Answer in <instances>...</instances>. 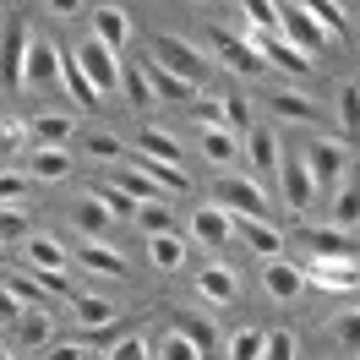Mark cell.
Masks as SVG:
<instances>
[{
	"label": "cell",
	"mask_w": 360,
	"mask_h": 360,
	"mask_svg": "<svg viewBox=\"0 0 360 360\" xmlns=\"http://www.w3.org/2000/svg\"><path fill=\"white\" fill-rule=\"evenodd\" d=\"M148 60H158L164 71H175L180 82H191V88H202L207 77H213V60H207L197 44L175 39V33H158V39H153V55H148Z\"/></svg>",
	"instance_id": "cell-1"
},
{
	"label": "cell",
	"mask_w": 360,
	"mask_h": 360,
	"mask_svg": "<svg viewBox=\"0 0 360 360\" xmlns=\"http://www.w3.org/2000/svg\"><path fill=\"white\" fill-rule=\"evenodd\" d=\"M71 60H77V71L88 77L93 93H115L120 88V55H110L98 39H82V44L71 49Z\"/></svg>",
	"instance_id": "cell-2"
},
{
	"label": "cell",
	"mask_w": 360,
	"mask_h": 360,
	"mask_svg": "<svg viewBox=\"0 0 360 360\" xmlns=\"http://www.w3.org/2000/svg\"><path fill=\"white\" fill-rule=\"evenodd\" d=\"M278 39H284V44H295L306 60H316L322 49L333 44V39H328V33H322V27H316L311 17L295 6V0H284V6H278Z\"/></svg>",
	"instance_id": "cell-3"
},
{
	"label": "cell",
	"mask_w": 360,
	"mask_h": 360,
	"mask_svg": "<svg viewBox=\"0 0 360 360\" xmlns=\"http://www.w3.org/2000/svg\"><path fill=\"white\" fill-rule=\"evenodd\" d=\"M213 191H219V207L229 219H268V197H262V186L251 175H224Z\"/></svg>",
	"instance_id": "cell-4"
},
{
	"label": "cell",
	"mask_w": 360,
	"mask_h": 360,
	"mask_svg": "<svg viewBox=\"0 0 360 360\" xmlns=\"http://www.w3.org/2000/svg\"><path fill=\"white\" fill-rule=\"evenodd\" d=\"M60 55H66V49H55L49 44V39H33V33H27V55H22V88H55V82H60Z\"/></svg>",
	"instance_id": "cell-5"
},
{
	"label": "cell",
	"mask_w": 360,
	"mask_h": 360,
	"mask_svg": "<svg viewBox=\"0 0 360 360\" xmlns=\"http://www.w3.org/2000/svg\"><path fill=\"white\" fill-rule=\"evenodd\" d=\"M300 164H306V175H311L316 191H328V186H338V175L349 169V153L338 148L333 136H322V142H311V148L300 153Z\"/></svg>",
	"instance_id": "cell-6"
},
{
	"label": "cell",
	"mask_w": 360,
	"mask_h": 360,
	"mask_svg": "<svg viewBox=\"0 0 360 360\" xmlns=\"http://www.w3.org/2000/svg\"><path fill=\"white\" fill-rule=\"evenodd\" d=\"M207 39H213V55L224 60V71H235V77H262V71H268L262 55H257L246 39H235V33H224V27H213Z\"/></svg>",
	"instance_id": "cell-7"
},
{
	"label": "cell",
	"mask_w": 360,
	"mask_h": 360,
	"mask_svg": "<svg viewBox=\"0 0 360 360\" xmlns=\"http://www.w3.org/2000/svg\"><path fill=\"white\" fill-rule=\"evenodd\" d=\"M300 273H306V284H316V290H328V295H344V300H355V290H360L355 262H322L316 257L311 268H300Z\"/></svg>",
	"instance_id": "cell-8"
},
{
	"label": "cell",
	"mask_w": 360,
	"mask_h": 360,
	"mask_svg": "<svg viewBox=\"0 0 360 360\" xmlns=\"http://www.w3.org/2000/svg\"><path fill=\"white\" fill-rule=\"evenodd\" d=\"M22 55H27V27L6 22L0 27V88H22Z\"/></svg>",
	"instance_id": "cell-9"
},
{
	"label": "cell",
	"mask_w": 360,
	"mask_h": 360,
	"mask_svg": "<svg viewBox=\"0 0 360 360\" xmlns=\"http://www.w3.org/2000/svg\"><path fill=\"white\" fill-rule=\"evenodd\" d=\"M142 77H148V93H153V104H191L202 88H191V82H180L175 71H164L158 60H142Z\"/></svg>",
	"instance_id": "cell-10"
},
{
	"label": "cell",
	"mask_w": 360,
	"mask_h": 360,
	"mask_svg": "<svg viewBox=\"0 0 360 360\" xmlns=\"http://www.w3.org/2000/svg\"><path fill=\"white\" fill-rule=\"evenodd\" d=\"M197 295H202L207 306H235V300H240V284H235V273H229L224 262H207V268L197 273Z\"/></svg>",
	"instance_id": "cell-11"
},
{
	"label": "cell",
	"mask_w": 360,
	"mask_h": 360,
	"mask_svg": "<svg viewBox=\"0 0 360 360\" xmlns=\"http://www.w3.org/2000/svg\"><path fill=\"white\" fill-rule=\"evenodd\" d=\"M93 39L110 49V55H120V49L131 44V22H126V11H120V6H98V11H93Z\"/></svg>",
	"instance_id": "cell-12"
},
{
	"label": "cell",
	"mask_w": 360,
	"mask_h": 360,
	"mask_svg": "<svg viewBox=\"0 0 360 360\" xmlns=\"http://www.w3.org/2000/svg\"><path fill=\"white\" fill-rule=\"evenodd\" d=\"M229 235H235V219H229L224 207H197L191 213V240H202L207 251H219Z\"/></svg>",
	"instance_id": "cell-13"
},
{
	"label": "cell",
	"mask_w": 360,
	"mask_h": 360,
	"mask_svg": "<svg viewBox=\"0 0 360 360\" xmlns=\"http://www.w3.org/2000/svg\"><path fill=\"white\" fill-rule=\"evenodd\" d=\"M278 180H284V197H290V213H306L316 197L311 175H306V164H300V153L295 158H278Z\"/></svg>",
	"instance_id": "cell-14"
},
{
	"label": "cell",
	"mask_w": 360,
	"mask_h": 360,
	"mask_svg": "<svg viewBox=\"0 0 360 360\" xmlns=\"http://www.w3.org/2000/svg\"><path fill=\"white\" fill-rule=\"evenodd\" d=\"M71 136H77V120H71V115H33V120H27V142H33V148H66Z\"/></svg>",
	"instance_id": "cell-15"
},
{
	"label": "cell",
	"mask_w": 360,
	"mask_h": 360,
	"mask_svg": "<svg viewBox=\"0 0 360 360\" xmlns=\"http://www.w3.org/2000/svg\"><path fill=\"white\" fill-rule=\"evenodd\" d=\"M300 235L322 262H355V235H344V229H300Z\"/></svg>",
	"instance_id": "cell-16"
},
{
	"label": "cell",
	"mask_w": 360,
	"mask_h": 360,
	"mask_svg": "<svg viewBox=\"0 0 360 360\" xmlns=\"http://www.w3.org/2000/svg\"><path fill=\"white\" fill-rule=\"evenodd\" d=\"M27 175L33 180H66L71 175V148H33L27 142Z\"/></svg>",
	"instance_id": "cell-17"
},
{
	"label": "cell",
	"mask_w": 360,
	"mask_h": 360,
	"mask_svg": "<svg viewBox=\"0 0 360 360\" xmlns=\"http://www.w3.org/2000/svg\"><path fill=\"white\" fill-rule=\"evenodd\" d=\"M268 110L278 115V120H300V126H322V120H328V115L316 110L306 93H290V88H284V93H273V98H268Z\"/></svg>",
	"instance_id": "cell-18"
},
{
	"label": "cell",
	"mask_w": 360,
	"mask_h": 360,
	"mask_svg": "<svg viewBox=\"0 0 360 360\" xmlns=\"http://www.w3.org/2000/svg\"><path fill=\"white\" fill-rule=\"evenodd\" d=\"M262 284H268V295H273V300H295V295L306 290V273L295 268V262H284V257H273V262H268V273H262Z\"/></svg>",
	"instance_id": "cell-19"
},
{
	"label": "cell",
	"mask_w": 360,
	"mask_h": 360,
	"mask_svg": "<svg viewBox=\"0 0 360 360\" xmlns=\"http://www.w3.org/2000/svg\"><path fill=\"white\" fill-rule=\"evenodd\" d=\"M235 229L246 235V246L257 251V257H268V262H273V257H284V235H278L268 219H240Z\"/></svg>",
	"instance_id": "cell-20"
},
{
	"label": "cell",
	"mask_w": 360,
	"mask_h": 360,
	"mask_svg": "<svg viewBox=\"0 0 360 360\" xmlns=\"http://www.w3.org/2000/svg\"><path fill=\"white\" fill-rule=\"evenodd\" d=\"M115 186H120L131 202H164V197H169L153 175H142V169H136V164H126V158H120V180H115Z\"/></svg>",
	"instance_id": "cell-21"
},
{
	"label": "cell",
	"mask_w": 360,
	"mask_h": 360,
	"mask_svg": "<svg viewBox=\"0 0 360 360\" xmlns=\"http://www.w3.org/2000/svg\"><path fill=\"white\" fill-rule=\"evenodd\" d=\"M295 6H300V11H306L328 39H344V33H349V17H344V6H338V0H295Z\"/></svg>",
	"instance_id": "cell-22"
},
{
	"label": "cell",
	"mask_w": 360,
	"mask_h": 360,
	"mask_svg": "<svg viewBox=\"0 0 360 360\" xmlns=\"http://www.w3.org/2000/svg\"><path fill=\"white\" fill-rule=\"evenodd\" d=\"M11 333H17L22 349H44L55 328H49V311H17V316H11Z\"/></svg>",
	"instance_id": "cell-23"
},
{
	"label": "cell",
	"mask_w": 360,
	"mask_h": 360,
	"mask_svg": "<svg viewBox=\"0 0 360 360\" xmlns=\"http://www.w3.org/2000/svg\"><path fill=\"white\" fill-rule=\"evenodd\" d=\"M246 153H251V164L257 169H278V131L273 126H246Z\"/></svg>",
	"instance_id": "cell-24"
},
{
	"label": "cell",
	"mask_w": 360,
	"mask_h": 360,
	"mask_svg": "<svg viewBox=\"0 0 360 360\" xmlns=\"http://www.w3.org/2000/svg\"><path fill=\"white\" fill-rule=\"evenodd\" d=\"M126 164H136V169H142V175H153L158 186H164V191H169V197H175V191H186V186H191V180H186V169H180V164H164V158L131 153V158H126Z\"/></svg>",
	"instance_id": "cell-25"
},
{
	"label": "cell",
	"mask_w": 360,
	"mask_h": 360,
	"mask_svg": "<svg viewBox=\"0 0 360 360\" xmlns=\"http://www.w3.org/2000/svg\"><path fill=\"white\" fill-rule=\"evenodd\" d=\"M148 257H153L158 273H175L186 262V240H180L175 229H164V235H148Z\"/></svg>",
	"instance_id": "cell-26"
},
{
	"label": "cell",
	"mask_w": 360,
	"mask_h": 360,
	"mask_svg": "<svg viewBox=\"0 0 360 360\" xmlns=\"http://www.w3.org/2000/svg\"><path fill=\"white\" fill-rule=\"evenodd\" d=\"M71 224L82 229L88 240H104V229H110L115 219H110V213H104V202H98V197H82V202L71 207Z\"/></svg>",
	"instance_id": "cell-27"
},
{
	"label": "cell",
	"mask_w": 360,
	"mask_h": 360,
	"mask_svg": "<svg viewBox=\"0 0 360 360\" xmlns=\"http://www.w3.org/2000/svg\"><path fill=\"white\" fill-rule=\"evenodd\" d=\"M175 333L186 338V344H191V349H197V355H213V344H219V333H213V322H202V316H191V311H180L175 316Z\"/></svg>",
	"instance_id": "cell-28"
},
{
	"label": "cell",
	"mask_w": 360,
	"mask_h": 360,
	"mask_svg": "<svg viewBox=\"0 0 360 360\" xmlns=\"http://www.w3.org/2000/svg\"><path fill=\"white\" fill-rule=\"evenodd\" d=\"M202 153H207V164L229 169V164H235V153H240V142H235V131H229V126H207V131H202Z\"/></svg>",
	"instance_id": "cell-29"
},
{
	"label": "cell",
	"mask_w": 360,
	"mask_h": 360,
	"mask_svg": "<svg viewBox=\"0 0 360 360\" xmlns=\"http://www.w3.org/2000/svg\"><path fill=\"white\" fill-rule=\"evenodd\" d=\"M77 262H82V268H93V273H120V278H126V257H120V251H110L104 240H82Z\"/></svg>",
	"instance_id": "cell-30"
},
{
	"label": "cell",
	"mask_w": 360,
	"mask_h": 360,
	"mask_svg": "<svg viewBox=\"0 0 360 360\" xmlns=\"http://www.w3.org/2000/svg\"><path fill=\"white\" fill-rule=\"evenodd\" d=\"M136 153L164 158V164H180V158H186V148H180L169 131H142V136H136Z\"/></svg>",
	"instance_id": "cell-31"
},
{
	"label": "cell",
	"mask_w": 360,
	"mask_h": 360,
	"mask_svg": "<svg viewBox=\"0 0 360 360\" xmlns=\"http://www.w3.org/2000/svg\"><path fill=\"white\" fill-rule=\"evenodd\" d=\"M71 311H77L82 328H110V322H115V306H110V300H98V295H77Z\"/></svg>",
	"instance_id": "cell-32"
},
{
	"label": "cell",
	"mask_w": 360,
	"mask_h": 360,
	"mask_svg": "<svg viewBox=\"0 0 360 360\" xmlns=\"http://www.w3.org/2000/svg\"><path fill=\"white\" fill-rule=\"evenodd\" d=\"M27 257H33V268H66V246L55 235H27Z\"/></svg>",
	"instance_id": "cell-33"
},
{
	"label": "cell",
	"mask_w": 360,
	"mask_h": 360,
	"mask_svg": "<svg viewBox=\"0 0 360 360\" xmlns=\"http://www.w3.org/2000/svg\"><path fill=\"white\" fill-rule=\"evenodd\" d=\"M120 88H126V98H131V110H148V104H153V93H148V77H142V60L120 66Z\"/></svg>",
	"instance_id": "cell-34"
},
{
	"label": "cell",
	"mask_w": 360,
	"mask_h": 360,
	"mask_svg": "<svg viewBox=\"0 0 360 360\" xmlns=\"http://www.w3.org/2000/svg\"><path fill=\"white\" fill-rule=\"evenodd\" d=\"M60 82H66V93L82 104V110H88V104H98V93L88 88V77L77 71V60H71V55H60Z\"/></svg>",
	"instance_id": "cell-35"
},
{
	"label": "cell",
	"mask_w": 360,
	"mask_h": 360,
	"mask_svg": "<svg viewBox=\"0 0 360 360\" xmlns=\"http://www.w3.org/2000/svg\"><path fill=\"white\" fill-rule=\"evenodd\" d=\"M240 6H246V27L278 33V0H240Z\"/></svg>",
	"instance_id": "cell-36"
},
{
	"label": "cell",
	"mask_w": 360,
	"mask_h": 360,
	"mask_svg": "<svg viewBox=\"0 0 360 360\" xmlns=\"http://www.w3.org/2000/svg\"><path fill=\"white\" fill-rule=\"evenodd\" d=\"M82 148H88L93 158H104V164H120V158H126V142L110 136V131H88V136H82Z\"/></svg>",
	"instance_id": "cell-37"
},
{
	"label": "cell",
	"mask_w": 360,
	"mask_h": 360,
	"mask_svg": "<svg viewBox=\"0 0 360 360\" xmlns=\"http://www.w3.org/2000/svg\"><path fill=\"white\" fill-rule=\"evenodd\" d=\"M131 219L148 229V235H164V229H175V224H169V197H164V202H136Z\"/></svg>",
	"instance_id": "cell-38"
},
{
	"label": "cell",
	"mask_w": 360,
	"mask_h": 360,
	"mask_svg": "<svg viewBox=\"0 0 360 360\" xmlns=\"http://www.w3.org/2000/svg\"><path fill=\"white\" fill-rule=\"evenodd\" d=\"M262 344H268V333H257V328H240V333L229 338V360H262Z\"/></svg>",
	"instance_id": "cell-39"
},
{
	"label": "cell",
	"mask_w": 360,
	"mask_h": 360,
	"mask_svg": "<svg viewBox=\"0 0 360 360\" xmlns=\"http://www.w3.org/2000/svg\"><path fill=\"white\" fill-rule=\"evenodd\" d=\"M355 224H360V197L344 186L338 191V202H333V229H344V235H355Z\"/></svg>",
	"instance_id": "cell-40"
},
{
	"label": "cell",
	"mask_w": 360,
	"mask_h": 360,
	"mask_svg": "<svg viewBox=\"0 0 360 360\" xmlns=\"http://www.w3.org/2000/svg\"><path fill=\"white\" fill-rule=\"evenodd\" d=\"M33 284H39V290H49V295H60V300H77V295H82V290L66 278V268H39V273H33Z\"/></svg>",
	"instance_id": "cell-41"
},
{
	"label": "cell",
	"mask_w": 360,
	"mask_h": 360,
	"mask_svg": "<svg viewBox=\"0 0 360 360\" xmlns=\"http://www.w3.org/2000/svg\"><path fill=\"white\" fill-rule=\"evenodd\" d=\"M93 197L104 202V213H110V219H131V213H136V202L120 191V186H93Z\"/></svg>",
	"instance_id": "cell-42"
},
{
	"label": "cell",
	"mask_w": 360,
	"mask_h": 360,
	"mask_svg": "<svg viewBox=\"0 0 360 360\" xmlns=\"http://www.w3.org/2000/svg\"><path fill=\"white\" fill-rule=\"evenodd\" d=\"M148 355H153V360H202V355H197V349H191V344H186L180 333H164L153 349H148Z\"/></svg>",
	"instance_id": "cell-43"
},
{
	"label": "cell",
	"mask_w": 360,
	"mask_h": 360,
	"mask_svg": "<svg viewBox=\"0 0 360 360\" xmlns=\"http://www.w3.org/2000/svg\"><path fill=\"white\" fill-rule=\"evenodd\" d=\"M104 360H148V338H136V333L115 338L110 349H104Z\"/></svg>",
	"instance_id": "cell-44"
},
{
	"label": "cell",
	"mask_w": 360,
	"mask_h": 360,
	"mask_svg": "<svg viewBox=\"0 0 360 360\" xmlns=\"http://www.w3.org/2000/svg\"><path fill=\"white\" fill-rule=\"evenodd\" d=\"M6 240H27V213L22 207H0V246Z\"/></svg>",
	"instance_id": "cell-45"
},
{
	"label": "cell",
	"mask_w": 360,
	"mask_h": 360,
	"mask_svg": "<svg viewBox=\"0 0 360 360\" xmlns=\"http://www.w3.org/2000/svg\"><path fill=\"white\" fill-rule=\"evenodd\" d=\"M191 115H197V126H224V98H202V93H197V98H191Z\"/></svg>",
	"instance_id": "cell-46"
},
{
	"label": "cell",
	"mask_w": 360,
	"mask_h": 360,
	"mask_svg": "<svg viewBox=\"0 0 360 360\" xmlns=\"http://www.w3.org/2000/svg\"><path fill=\"white\" fill-rule=\"evenodd\" d=\"M0 153H27V126L22 120H0Z\"/></svg>",
	"instance_id": "cell-47"
},
{
	"label": "cell",
	"mask_w": 360,
	"mask_h": 360,
	"mask_svg": "<svg viewBox=\"0 0 360 360\" xmlns=\"http://www.w3.org/2000/svg\"><path fill=\"white\" fill-rule=\"evenodd\" d=\"M355 110H360V88H355V77H349V82H338V120H344V131L355 126Z\"/></svg>",
	"instance_id": "cell-48"
},
{
	"label": "cell",
	"mask_w": 360,
	"mask_h": 360,
	"mask_svg": "<svg viewBox=\"0 0 360 360\" xmlns=\"http://www.w3.org/2000/svg\"><path fill=\"white\" fill-rule=\"evenodd\" d=\"M22 197H27V175H0V207H22Z\"/></svg>",
	"instance_id": "cell-49"
},
{
	"label": "cell",
	"mask_w": 360,
	"mask_h": 360,
	"mask_svg": "<svg viewBox=\"0 0 360 360\" xmlns=\"http://www.w3.org/2000/svg\"><path fill=\"white\" fill-rule=\"evenodd\" d=\"M262 360H295V338H290V333H268Z\"/></svg>",
	"instance_id": "cell-50"
},
{
	"label": "cell",
	"mask_w": 360,
	"mask_h": 360,
	"mask_svg": "<svg viewBox=\"0 0 360 360\" xmlns=\"http://www.w3.org/2000/svg\"><path fill=\"white\" fill-rule=\"evenodd\" d=\"M333 333L344 338V344H355V311H344V316H338V322H333Z\"/></svg>",
	"instance_id": "cell-51"
},
{
	"label": "cell",
	"mask_w": 360,
	"mask_h": 360,
	"mask_svg": "<svg viewBox=\"0 0 360 360\" xmlns=\"http://www.w3.org/2000/svg\"><path fill=\"white\" fill-rule=\"evenodd\" d=\"M49 11H55V17H77V11H82V0H44Z\"/></svg>",
	"instance_id": "cell-52"
},
{
	"label": "cell",
	"mask_w": 360,
	"mask_h": 360,
	"mask_svg": "<svg viewBox=\"0 0 360 360\" xmlns=\"http://www.w3.org/2000/svg\"><path fill=\"white\" fill-rule=\"evenodd\" d=\"M49 360H82V349H77V344H60V349H49Z\"/></svg>",
	"instance_id": "cell-53"
},
{
	"label": "cell",
	"mask_w": 360,
	"mask_h": 360,
	"mask_svg": "<svg viewBox=\"0 0 360 360\" xmlns=\"http://www.w3.org/2000/svg\"><path fill=\"white\" fill-rule=\"evenodd\" d=\"M0 360H11V349H6V344H0Z\"/></svg>",
	"instance_id": "cell-54"
},
{
	"label": "cell",
	"mask_w": 360,
	"mask_h": 360,
	"mask_svg": "<svg viewBox=\"0 0 360 360\" xmlns=\"http://www.w3.org/2000/svg\"><path fill=\"white\" fill-rule=\"evenodd\" d=\"M202 6H219V0H202Z\"/></svg>",
	"instance_id": "cell-55"
},
{
	"label": "cell",
	"mask_w": 360,
	"mask_h": 360,
	"mask_svg": "<svg viewBox=\"0 0 360 360\" xmlns=\"http://www.w3.org/2000/svg\"><path fill=\"white\" fill-rule=\"evenodd\" d=\"M0 251H6V246H0Z\"/></svg>",
	"instance_id": "cell-56"
}]
</instances>
